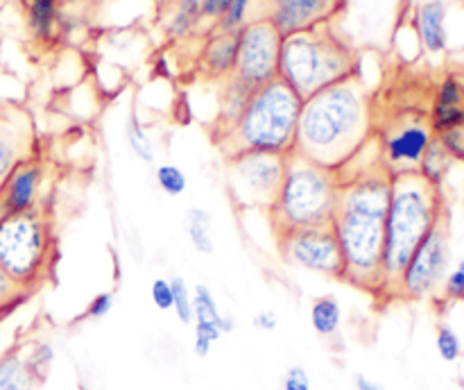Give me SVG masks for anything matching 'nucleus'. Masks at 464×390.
I'll return each mask as SVG.
<instances>
[{
	"label": "nucleus",
	"mask_w": 464,
	"mask_h": 390,
	"mask_svg": "<svg viewBox=\"0 0 464 390\" xmlns=\"http://www.w3.org/2000/svg\"><path fill=\"white\" fill-rule=\"evenodd\" d=\"M202 21V0H168L163 30L172 41L190 39Z\"/></svg>",
	"instance_id": "20"
},
{
	"label": "nucleus",
	"mask_w": 464,
	"mask_h": 390,
	"mask_svg": "<svg viewBox=\"0 0 464 390\" xmlns=\"http://www.w3.org/2000/svg\"><path fill=\"white\" fill-rule=\"evenodd\" d=\"M449 7L444 0H426L415 12V30L420 45L429 54H442L449 48Z\"/></svg>",
	"instance_id": "17"
},
{
	"label": "nucleus",
	"mask_w": 464,
	"mask_h": 390,
	"mask_svg": "<svg viewBox=\"0 0 464 390\" xmlns=\"http://www.w3.org/2000/svg\"><path fill=\"white\" fill-rule=\"evenodd\" d=\"M353 385H356V390H388L381 381L372 379V376L362 375V372H358V375L353 376Z\"/></svg>",
	"instance_id": "40"
},
{
	"label": "nucleus",
	"mask_w": 464,
	"mask_h": 390,
	"mask_svg": "<svg viewBox=\"0 0 464 390\" xmlns=\"http://www.w3.org/2000/svg\"><path fill=\"white\" fill-rule=\"evenodd\" d=\"M150 297L159 311H172V286L166 277H157L150 286Z\"/></svg>",
	"instance_id": "36"
},
{
	"label": "nucleus",
	"mask_w": 464,
	"mask_h": 390,
	"mask_svg": "<svg viewBox=\"0 0 464 390\" xmlns=\"http://www.w3.org/2000/svg\"><path fill=\"white\" fill-rule=\"evenodd\" d=\"M374 136V91L361 71L302 102L293 152L340 171Z\"/></svg>",
	"instance_id": "2"
},
{
	"label": "nucleus",
	"mask_w": 464,
	"mask_h": 390,
	"mask_svg": "<svg viewBox=\"0 0 464 390\" xmlns=\"http://www.w3.org/2000/svg\"><path fill=\"white\" fill-rule=\"evenodd\" d=\"M367 148L370 143L338 171L340 193L331 227L343 252V284L381 297L385 218L392 177L383 168L379 150L374 157L367 159Z\"/></svg>",
	"instance_id": "1"
},
{
	"label": "nucleus",
	"mask_w": 464,
	"mask_h": 390,
	"mask_svg": "<svg viewBox=\"0 0 464 390\" xmlns=\"http://www.w3.org/2000/svg\"><path fill=\"white\" fill-rule=\"evenodd\" d=\"M44 381L34 375L25 356V340L0 354V390H41Z\"/></svg>",
	"instance_id": "19"
},
{
	"label": "nucleus",
	"mask_w": 464,
	"mask_h": 390,
	"mask_svg": "<svg viewBox=\"0 0 464 390\" xmlns=\"http://www.w3.org/2000/svg\"><path fill=\"white\" fill-rule=\"evenodd\" d=\"M172 286V311L181 325H193V290L188 288L181 275L170 277Z\"/></svg>",
	"instance_id": "27"
},
{
	"label": "nucleus",
	"mask_w": 464,
	"mask_h": 390,
	"mask_svg": "<svg viewBox=\"0 0 464 390\" xmlns=\"http://www.w3.org/2000/svg\"><path fill=\"white\" fill-rule=\"evenodd\" d=\"M231 0H202V18L204 21H211L216 25L222 16L229 9Z\"/></svg>",
	"instance_id": "38"
},
{
	"label": "nucleus",
	"mask_w": 464,
	"mask_h": 390,
	"mask_svg": "<svg viewBox=\"0 0 464 390\" xmlns=\"http://www.w3.org/2000/svg\"><path fill=\"white\" fill-rule=\"evenodd\" d=\"M263 18L279 30L281 36L297 32L315 30V27L334 25L335 18L343 16L349 0H261Z\"/></svg>",
	"instance_id": "13"
},
{
	"label": "nucleus",
	"mask_w": 464,
	"mask_h": 390,
	"mask_svg": "<svg viewBox=\"0 0 464 390\" xmlns=\"http://www.w3.org/2000/svg\"><path fill=\"white\" fill-rule=\"evenodd\" d=\"M50 163L44 157V150L32 157L23 159L0 190V216L7 213L34 211V209L50 207L48 202Z\"/></svg>",
	"instance_id": "12"
},
{
	"label": "nucleus",
	"mask_w": 464,
	"mask_h": 390,
	"mask_svg": "<svg viewBox=\"0 0 464 390\" xmlns=\"http://www.w3.org/2000/svg\"><path fill=\"white\" fill-rule=\"evenodd\" d=\"M276 248H279L281 258L290 266L343 281V252H340V243L331 225L299 229L281 236V239H276Z\"/></svg>",
	"instance_id": "11"
},
{
	"label": "nucleus",
	"mask_w": 464,
	"mask_h": 390,
	"mask_svg": "<svg viewBox=\"0 0 464 390\" xmlns=\"http://www.w3.org/2000/svg\"><path fill=\"white\" fill-rule=\"evenodd\" d=\"M338 193V171H331L302 154L290 152L285 159L279 195L270 211L266 213L275 240L299 229L331 225Z\"/></svg>",
	"instance_id": "5"
},
{
	"label": "nucleus",
	"mask_w": 464,
	"mask_h": 390,
	"mask_svg": "<svg viewBox=\"0 0 464 390\" xmlns=\"http://www.w3.org/2000/svg\"><path fill=\"white\" fill-rule=\"evenodd\" d=\"M254 329L258 331H275L276 327H279V316H276L275 311H270V308H263V311H258L256 316H254Z\"/></svg>",
	"instance_id": "39"
},
{
	"label": "nucleus",
	"mask_w": 464,
	"mask_h": 390,
	"mask_svg": "<svg viewBox=\"0 0 464 390\" xmlns=\"http://www.w3.org/2000/svg\"><path fill=\"white\" fill-rule=\"evenodd\" d=\"M281 390H313V379L304 366H290L281 376Z\"/></svg>",
	"instance_id": "35"
},
{
	"label": "nucleus",
	"mask_w": 464,
	"mask_h": 390,
	"mask_svg": "<svg viewBox=\"0 0 464 390\" xmlns=\"http://www.w3.org/2000/svg\"><path fill=\"white\" fill-rule=\"evenodd\" d=\"M57 261L53 207L0 216V268L30 297L53 281Z\"/></svg>",
	"instance_id": "7"
},
{
	"label": "nucleus",
	"mask_w": 464,
	"mask_h": 390,
	"mask_svg": "<svg viewBox=\"0 0 464 390\" xmlns=\"http://www.w3.org/2000/svg\"><path fill=\"white\" fill-rule=\"evenodd\" d=\"M27 299H30V295L21 286L14 284L7 277V272L0 268V317H5L9 311H14L18 304L27 302Z\"/></svg>",
	"instance_id": "31"
},
{
	"label": "nucleus",
	"mask_w": 464,
	"mask_h": 390,
	"mask_svg": "<svg viewBox=\"0 0 464 390\" xmlns=\"http://www.w3.org/2000/svg\"><path fill=\"white\" fill-rule=\"evenodd\" d=\"M288 154L245 152L225 159V180L229 198L240 211L267 213L279 195Z\"/></svg>",
	"instance_id": "9"
},
{
	"label": "nucleus",
	"mask_w": 464,
	"mask_h": 390,
	"mask_svg": "<svg viewBox=\"0 0 464 390\" xmlns=\"http://www.w3.org/2000/svg\"><path fill=\"white\" fill-rule=\"evenodd\" d=\"M256 0H231L225 16L211 27V32H240L249 23V12H252Z\"/></svg>",
	"instance_id": "28"
},
{
	"label": "nucleus",
	"mask_w": 464,
	"mask_h": 390,
	"mask_svg": "<svg viewBox=\"0 0 464 390\" xmlns=\"http://www.w3.org/2000/svg\"><path fill=\"white\" fill-rule=\"evenodd\" d=\"M449 270H451V211L447 209L408 258L394 299L421 302V299L438 297Z\"/></svg>",
	"instance_id": "8"
},
{
	"label": "nucleus",
	"mask_w": 464,
	"mask_h": 390,
	"mask_svg": "<svg viewBox=\"0 0 464 390\" xmlns=\"http://www.w3.org/2000/svg\"><path fill=\"white\" fill-rule=\"evenodd\" d=\"M453 163H456V159L447 152V148H444L438 139H433V143L429 145V150H426L424 159H421L420 163V175L424 177L426 181H430L433 186L442 189L444 180H447L449 172H451Z\"/></svg>",
	"instance_id": "24"
},
{
	"label": "nucleus",
	"mask_w": 464,
	"mask_h": 390,
	"mask_svg": "<svg viewBox=\"0 0 464 390\" xmlns=\"http://www.w3.org/2000/svg\"><path fill=\"white\" fill-rule=\"evenodd\" d=\"M157 184L163 193L177 198V195L186 193V189H188V177L175 163H161L157 168Z\"/></svg>",
	"instance_id": "29"
},
{
	"label": "nucleus",
	"mask_w": 464,
	"mask_h": 390,
	"mask_svg": "<svg viewBox=\"0 0 464 390\" xmlns=\"http://www.w3.org/2000/svg\"><path fill=\"white\" fill-rule=\"evenodd\" d=\"M302 102L279 77L254 91L238 121L216 141L222 161L245 152H293Z\"/></svg>",
	"instance_id": "4"
},
{
	"label": "nucleus",
	"mask_w": 464,
	"mask_h": 390,
	"mask_svg": "<svg viewBox=\"0 0 464 390\" xmlns=\"http://www.w3.org/2000/svg\"><path fill=\"white\" fill-rule=\"evenodd\" d=\"M435 139H438L440 143L447 148V152L451 154L456 161L464 163V127H458V130H451V132H444V134L435 136Z\"/></svg>",
	"instance_id": "37"
},
{
	"label": "nucleus",
	"mask_w": 464,
	"mask_h": 390,
	"mask_svg": "<svg viewBox=\"0 0 464 390\" xmlns=\"http://www.w3.org/2000/svg\"><path fill=\"white\" fill-rule=\"evenodd\" d=\"M429 122L435 136L464 127V77L460 73H447L438 82L430 95Z\"/></svg>",
	"instance_id": "15"
},
{
	"label": "nucleus",
	"mask_w": 464,
	"mask_h": 390,
	"mask_svg": "<svg viewBox=\"0 0 464 390\" xmlns=\"http://www.w3.org/2000/svg\"><path fill=\"white\" fill-rule=\"evenodd\" d=\"M449 209L444 190L426 181L420 172L392 177L388 218H385L383 290L381 297L394 299L408 258Z\"/></svg>",
	"instance_id": "3"
},
{
	"label": "nucleus",
	"mask_w": 464,
	"mask_h": 390,
	"mask_svg": "<svg viewBox=\"0 0 464 390\" xmlns=\"http://www.w3.org/2000/svg\"><path fill=\"white\" fill-rule=\"evenodd\" d=\"M77 3H84V0H62V5H77Z\"/></svg>",
	"instance_id": "41"
},
{
	"label": "nucleus",
	"mask_w": 464,
	"mask_h": 390,
	"mask_svg": "<svg viewBox=\"0 0 464 390\" xmlns=\"http://www.w3.org/2000/svg\"><path fill=\"white\" fill-rule=\"evenodd\" d=\"M435 347L442 361L453 363L462 356V340L456 334V329L449 325H440L438 334H435Z\"/></svg>",
	"instance_id": "30"
},
{
	"label": "nucleus",
	"mask_w": 464,
	"mask_h": 390,
	"mask_svg": "<svg viewBox=\"0 0 464 390\" xmlns=\"http://www.w3.org/2000/svg\"><path fill=\"white\" fill-rule=\"evenodd\" d=\"M193 322H208V325H216L222 331V336L231 334L236 329V320L229 313L220 311L218 307L216 295L211 293V288L204 284L195 286L193 293Z\"/></svg>",
	"instance_id": "21"
},
{
	"label": "nucleus",
	"mask_w": 464,
	"mask_h": 390,
	"mask_svg": "<svg viewBox=\"0 0 464 390\" xmlns=\"http://www.w3.org/2000/svg\"><path fill=\"white\" fill-rule=\"evenodd\" d=\"M222 338V331L208 322H193V352L195 356L207 358L211 354L213 345Z\"/></svg>",
	"instance_id": "32"
},
{
	"label": "nucleus",
	"mask_w": 464,
	"mask_h": 390,
	"mask_svg": "<svg viewBox=\"0 0 464 390\" xmlns=\"http://www.w3.org/2000/svg\"><path fill=\"white\" fill-rule=\"evenodd\" d=\"M361 71V57L334 25L297 32L281 39L279 80L302 100Z\"/></svg>",
	"instance_id": "6"
},
{
	"label": "nucleus",
	"mask_w": 464,
	"mask_h": 390,
	"mask_svg": "<svg viewBox=\"0 0 464 390\" xmlns=\"http://www.w3.org/2000/svg\"><path fill=\"white\" fill-rule=\"evenodd\" d=\"M125 136H127V145L131 148V152H134L136 157H139L143 163L152 166L154 159H157V152H154V143H152V139L148 136V132H145L143 122L136 118V113H131L130 121H127Z\"/></svg>",
	"instance_id": "26"
},
{
	"label": "nucleus",
	"mask_w": 464,
	"mask_h": 390,
	"mask_svg": "<svg viewBox=\"0 0 464 390\" xmlns=\"http://www.w3.org/2000/svg\"><path fill=\"white\" fill-rule=\"evenodd\" d=\"M41 152L32 113L18 104H0V190L23 159Z\"/></svg>",
	"instance_id": "14"
},
{
	"label": "nucleus",
	"mask_w": 464,
	"mask_h": 390,
	"mask_svg": "<svg viewBox=\"0 0 464 390\" xmlns=\"http://www.w3.org/2000/svg\"><path fill=\"white\" fill-rule=\"evenodd\" d=\"M238 57V32H208L199 50L198 68L207 82H225Z\"/></svg>",
	"instance_id": "16"
},
{
	"label": "nucleus",
	"mask_w": 464,
	"mask_h": 390,
	"mask_svg": "<svg viewBox=\"0 0 464 390\" xmlns=\"http://www.w3.org/2000/svg\"><path fill=\"white\" fill-rule=\"evenodd\" d=\"M113 304H116V295H113L111 290H102V293H98L91 299L89 307L82 313V317H84V320H102V317H107L109 313H111Z\"/></svg>",
	"instance_id": "34"
},
{
	"label": "nucleus",
	"mask_w": 464,
	"mask_h": 390,
	"mask_svg": "<svg viewBox=\"0 0 464 390\" xmlns=\"http://www.w3.org/2000/svg\"><path fill=\"white\" fill-rule=\"evenodd\" d=\"M311 327L320 338H334L343 327V304L335 295H320L311 304Z\"/></svg>",
	"instance_id": "22"
},
{
	"label": "nucleus",
	"mask_w": 464,
	"mask_h": 390,
	"mask_svg": "<svg viewBox=\"0 0 464 390\" xmlns=\"http://www.w3.org/2000/svg\"><path fill=\"white\" fill-rule=\"evenodd\" d=\"M440 297L444 302H464V258L458 261L456 268L449 270L444 277V284L440 288Z\"/></svg>",
	"instance_id": "33"
},
{
	"label": "nucleus",
	"mask_w": 464,
	"mask_h": 390,
	"mask_svg": "<svg viewBox=\"0 0 464 390\" xmlns=\"http://www.w3.org/2000/svg\"><path fill=\"white\" fill-rule=\"evenodd\" d=\"M62 0H23L27 30L32 39L53 45L62 34Z\"/></svg>",
	"instance_id": "18"
},
{
	"label": "nucleus",
	"mask_w": 464,
	"mask_h": 390,
	"mask_svg": "<svg viewBox=\"0 0 464 390\" xmlns=\"http://www.w3.org/2000/svg\"><path fill=\"white\" fill-rule=\"evenodd\" d=\"M381 161L390 177L420 172V163L435 134L429 122V113H399L388 122L374 125Z\"/></svg>",
	"instance_id": "10"
},
{
	"label": "nucleus",
	"mask_w": 464,
	"mask_h": 390,
	"mask_svg": "<svg viewBox=\"0 0 464 390\" xmlns=\"http://www.w3.org/2000/svg\"><path fill=\"white\" fill-rule=\"evenodd\" d=\"M184 229L188 236L190 245L198 249L199 254L213 252V218L204 207H190L184 218Z\"/></svg>",
	"instance_id": "23"
},
{
	"label": "nucleus",
	"mask_w": 464,
	"mask_h": 390,
	"mask_svg": "<svg viewBox=\"0 0 464 390\" xmlns=\"http://www.w3.org/2000/svg\"><path fill=\"white\" fill-rule=\"evenodd\" d=\"M25 356H27V363H30V367L34 370V375L45 384L54 363L53 343L44 338L25 340Z\"/></svg>",
	"instance_id": "25"
}]
</instances>
